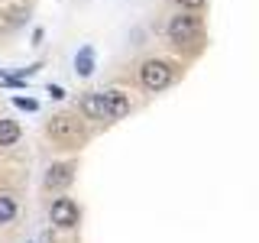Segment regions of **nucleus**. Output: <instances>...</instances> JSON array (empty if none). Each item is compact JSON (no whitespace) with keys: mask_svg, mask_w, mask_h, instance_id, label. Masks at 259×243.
<instances>
[{"mask_svg":"<svg viewBox=\"0 0 259 243\" xmlns=\"http://www.w3.org/2000/svg\"><path fill=\"white\" fill-rule=\"evenodd\" d=\"M49 136H52L55 143L62 146H78L84 140V130L75 117H68V113H59V117H52V124H49Z\"/></svg>","mask_w":259,"mask_h":243,"instance_id":"nucleus-1","label":"nucleus"},{"mask_svg":"<svg viewBox=\"0 0 259 243\" xmlns=\"http://www.w3.org/2000/svg\"><path fill=\"white\" fill-rule=\"evenodd\" d=\"M140 78H143V85L149 88V91H162V88L172 85V65L152 59V62H146L140 68Z\"/></svg>","mask_w":259,"mask_h":243,"instance_id":"nucleus-2","label":"nucleus"},{"mask_svg":"<svg viewBox=\"0 0 259 243\" xmlns=\"http://www.w3.org/2000/svg\"><path fill=\"white\" fill-rule=\"evenodd\" d=\"M198 32H201V23H198V16H191V13H178V16L168 20V39H172V43H191Z\"/></svg>","mask_w":259,"mask_h":243,"instance_id":"nucleus-3","label":"nucleus"},{"mask_svg":"<svg viewBox=\"0 0 259 243\" xmlns=\"http://www.w3.org/2000/svg\"><path fill=\"white\" fill-rule=\"evenodd\" d=\"M49 217H52L55 227H78V205L71 198H59L52 201V208H49Z\"/></svg>","mask_w":259,"mask_h":243,"instance_id":"nucleus-4","label":"nucleus"},{"mask_svg":"<svg viewBox=\"0 0 259 243\" xmlns=\"http://www.w3.org/2000/svg\"><path fill=\"white\" fill-rule=\"evenodd\" d=\"M81 110H84V117H91V120H110V107H107L104 91L84 94V97H81Z\"/></svg>","mask_w":259,"mask_h":243,"instance_id":"nucleus-5","label":"nucleus"},{"mask_svg":"<svg viewBox=\"0 0 259 243\" xmlns=\"http://www.w3.org/2000/svg\"><path fill=\"white\" fill-rule=\"evenodd\" d=\"M104 97H107V107H110V120H120L130 113V94L123 91H104Z\"/></svg>","mask_w":259,"mask_h":243,"instance_id":"nucleus-6","label":"nucleus"},{"mask_svg":"<svg viewBox=\"0 0 259 243\" xmlns=\"http://www.w3.org/2000/svg\"><path fill=\"white\" fill-rule=\"evenodd\" d=\"M71 178H75L71 166H52L46 175V188H65V185H71Z\"/></svg>","mask_w":259,"mask_h":243,"instance_id":"nucleus-7","label":"nucleus"},{"mask_svg":"<svg viewBox=\"0 0 259 243\" xmlns=\"http://www.w3.org/2000/svg\"><path fill=\"white\" fill-rule=\"evenodd\" d=\"M20 140V127L13 120H0V146H13Z\"/></svg>","mask_w":259,"mask_h":243,"instance_id":"nucleus-8","label":"nucleus"},{"mask_svg":"<svg viewBox=\"0 0 259 243\" xmlns=\"http://www.w3.org/2000/svg\"><path fill=\"white\" fill-rule=\"evenodd\" d=\"M16 217V201L10 194H0V224H10Z\"/></svg>","mask_w":259,"mask_h":243,"instance_id":"nucleus-9","label":"nucleus"},{"mask_svg":"<svg viewBox=\"0 0 259 243\" xmlns=\"http://www.w3.org/2000/svg\"><path fill=\"white\" fill-rule=\"evenodd\" d=\"M78 75H91L94 71V55H91V49H81V55H78Z\"/></svg>","mask_w":259,"mask_h":243,"instance_id":"nucleus-10","label":"nucleus"},{"mask_svg":"<svg viewBox=\"0 0 259 243\" xmlns=\"http://www.w3.org/2000/svg\"><path fill=\"white\" fill-rule=\"evenodd\" d=\"M13 104L23 110H36V101H26V97H13Z\"/></svg>","mask_w":259,"mask_h":243,"instance_id":"nucleus-11","label":"nucleus"},{"mask_svg":"<svg viewBox=\"0 0 259 243\" xmlns=\"http://www.w3.org/2000/svg\"><path fill=\"white\" fill-rule=\"evenodd\" d=\"M178 4H182V7H191V10H201V7H204V0H178Z\"/></svg>","mask_w":259,"mask_h":243,"instance_id":"nucleus-12","label":"nucleus"},{"mask_svg":"<svg viewBox=\"0 0 259 243\" xmlns=\"http://www.w3.org/2000/svg\"><path fill=\"white\" fill-rule=\"evenodd\" d=\"M49 94H52V97H65V91H62L59 85H49Z\"/></svg>","mask_w":259,"mask_h":243,"instance_id":"nucleus-13","label":"nucleus"}]
</instances>
